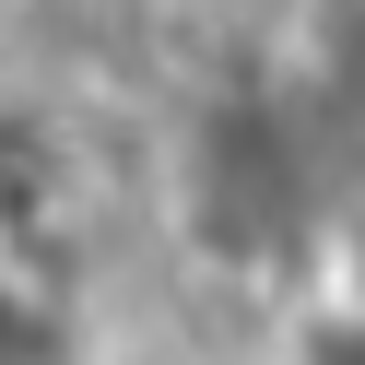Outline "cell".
<instances>
[{"instance_id": "6da1fadb", "label": "cell", "mask_w": 365, "mask_h": 365, "mask_svg": "<svg viewBox=\"0 0 365 365\" xmlns=\"http://www.w3.org/2000/svg\"><path fill=\"white\" fill-rule=\"evenodd\" d=\"M294 106H307V130H318V153H330L341 200H365V0L318 24L307 71H294Z\"/></svg>"}, {"instance_id": "7a4b0ae2", "label": "cell", "mask_w": 365, "mask_h": 365, "mask_svg": "<svg viewBox=\"0 0 365 365\" xmlns=\"http://www.w3.org/2000/svg\"><path fill=\"white\" fill-rule=\"evenodd\" d=\"M0 365H95V318L48 271V247L0 236Z\"/></svg>"}]
</instances>
